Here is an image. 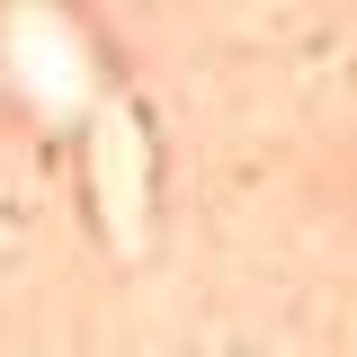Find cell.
<instances>
[{"instance_id": "1", "label": "cell", "mask_w": 357, "mask_h": 357, "mask_svg": "<svg viewBox=\"0 0 357 357\" xmlns=\"http://www.w3.org/2000/svg\"><path fill=\"white\" fill-rule=\"evenodd\" d=\"M9 63H18V81L36 89L45 107H72V89H81V45L63 36V27L18 18V27H9Z\"/></svg>"}]
</instances>
